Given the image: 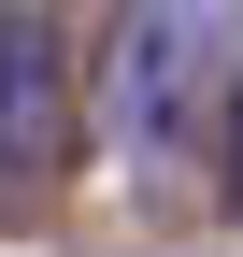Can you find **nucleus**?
<instances>
[{
	"label": "nucleus",
	"instance_id": "f257e3e1",
	"mask_svg": "<svg viewBox=\"0 0 243 257\" xmlns=\"http://www.w3.org/2000/svg\"><path fill=\"white\" fill-rule=\"evenodd\" d=\"M243 72V0H114L100 43V128L129 157H172Z\"/></svg>",
	"mask_w": 243,
	"mask_h": 257
},
{
	"label": "nucleus",
	"instance_id": "f03ea898",
	"mask_svg": "<svg viewBox=\"0 0 243 257\" xmlns=\"http://www.w3.org/2000/svg\"><path fill=\"white\" fill-rule=\"evenodd\" d=\"M57 15L43 0H0V214H29L57 186Z\"/></svg>",
	"mask_w": 243,
	"mask_h": 257
},
{
	"label": "nucleus",
	"instance_id": "7ed1b4c3",
	"mask_svg": "<svg viewBox=\"0 0 243 257\" xmlns=\"http://www.w3.org/2000/svg\"><path fill=\"white\" fill-rule=\"evenodd\" d=\"M215 157H229V186H243V72H229V100H215Z\"/></svg>",
	"mask_w": 243,
	"mask_h": 257
}]
</instances>
